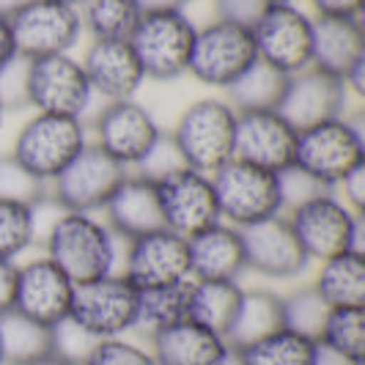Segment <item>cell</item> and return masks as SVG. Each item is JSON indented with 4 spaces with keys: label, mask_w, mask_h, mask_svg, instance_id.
Here are the masks:
<instances>
[{
    "label": "cell",
    "mask_w": 365,
    "mask_h": 365,
    "mask_svg": "<svg viewBox=\"0 0 365 365\" xmlns=\"http://www.w3.org/2000/svg\"><path fill=\"white\" fill-rule=\"evenodd\" d=\"M41 242L47 250L44 256L74 286L115 274L124 250V242L110 231L105 220L80 212H63Z\"/></svg>",
    "instance_id": "1"
},
{
    "label": "cell",
    "mask_w": 365,
    "mask_h": 365,
    "mask_svg": "<svg viewBox=\"0 0 365 365\" xmlns=\"http://www.w3.org/2000/svg\"><path fill=\"white\" fill-rule=\"evenodd\" d=\"M365 163V135L360 115H341L297 132L294 165L327 190Z\"/></svg>",
    "instance_id": "2"
},
{
    "label": "cell",
    "mask_w": 365,
    "mask_h": 365,
    "mask_svg": "<svg viewBox=\"0 0 365 365\" xmlns=\"http://www.w3.org/2000/svg\"><path fill=\"white\" fill-rule=\"evenodd\" d=\"M292 231L308 261H327L349 250H363V215L351 212L335 195V190H324L311 201L286 212Z\"/></svg>",
    "instance_id": "3"
},
{
    "label": "cell",
    "mask_w": 365,
    "mask_h": 365,
    "mask_svg": "<svg viewBox=\"0 0 365 365\" xmlns=\"http://www.w3.org/2000/svg\"><path fill=\"white\" fill-rule=\"evenodd\" d=\"M88 143V124L83 118L34 113L19 127L11 154L38 182L50 184Z\"/></svg>",
    "instance_id": "4"
},
{
    "label": "cell",
    "mask_w": 365,
    "mask_h": 365,
    "mask_svg": "<svg viewBox=\"0 0 365 365\" xmlns=\"http://www.w3.org/2000/svg\"><path fill=\"white\" fill-rule=\"evenodd\" d=\"M184 163L192 170L215 173L234 160L237 110L220 96H206L184 110L170 129Z\"/></svg>",
    "instance_id": "5"
},
{
    "label": "cell",
    "mask_w": 365,
    "mask_h": 365,
    "mask_svg": "<svg viewBox=\"0 0 365 365\" xmlns=\"http://www.w3.org/2000/svg\"><path fill=\"white\" fill-rule=\"evenodd\" d=\"M198 25L184 11H151L143 14L132 31L129 44L138 55L146 80L170 83L190 69V53Z\"/></svg>",
    "instance_id": "6"
},
{
    "label": "cell",
    "mask_w": 365,
    "mask_h": 365,
    "mask_svg": "<svg viewBox=\"0 0 365 365\" xmlns=\"http://www.w3.org/2000/svg\"><path fill=\"white\" fill-rule=\"evenodd\" d=\"M212 187L220 220L234 228H247L261 220L283 215L277 173L258 165L231 160L212 173Z\"/></svg>",
    "instance_id": "7"
},
{
    "label": "cell",
    "mask_w": 365,
    "mask_h": 365,
    "mask_svg": "<svg viewBox=\"0 0 365 365\" xmlns=\"http://www.w3.org/2000/svg\"><path fill=\"white\" fill-rule=\"evenodd\" d=\"M258 61L253 31L225 19H212L195 31L190 69L201 86L225 91Z\"/></svg>",
    "instance_id": "8"
},
{
    "label": "cell",
    "mask_w": 365,
    "mask_h": 365,
    "mask_svg": "<svg viewBox=\"0 0 365 365\" xmlns=\"http://www.w3.org/2000/svg\"><path fill=\"white\" fill-rule=\"evenodd\" d=\"M138 302L140 292L121 272L74 286L69 319L77 322L96 341L124 338L138 329Z\"/></svg>",
    "instance_id": "9"
},
{
    "label": "cell",
    "mask_w": 365,
    "mask_h": 365,
    "mask_svg": "<svg viewBox=\"0 0 365 365\" xmlns=\"http://www.w3.org/2000/svg\"><path fill=\"white\" fill-rule=\"evenodd\" d=\"M250 31L258 61L286 77L311 69L313 17L299 9V3H269Z\"/></svg>",
    "instance_id": "10"
},
{
    "label": "cell",
    "mask_w": 365,
    "mask_h": 365,
    "mask_svg": "<svg viewBox=\"0 0 365 365\" xmlns=\"http://www.w3.org/2000/svg\"><path fill=\"white\" fill-rule=\"evenodd\" d=\"M25 96L28 108L36 113H55L83 118L93 105V91L83 63L72 55H47L28 61L25 72Z\"/></svg>",
    "instance_id": "11"
},
{
    "label": "cell",
    "mask_w": 365,
    "mask_h": 365,
    "mask_svg": "<svg viewBox=\"0 0 365 365\" xmlns=\"http://www.w3.org/2000/svg\"><path fill=\"white\" fill-rule=\"evenodd\" d=\"M9 22L17 55L25 61L72 53L83 36L77 6L58 0H31Z\"/></svg>",
    "instance_id": "12"
},
{
    "label": "cell",
    "mask_w": 365,
    "mask_h": 365,
    "mask_svg": "<svg viewBox=\"0 0 365 365\" xmlns=\"http://www.w3.org/2000/svg\"><path fill=\"white\" fill-rule=\"evenodd\" d=\"M93 146H99L124 168H138L151 146L157 143L163 127L151 115V110L135 99L105 102L91 118Z\"/></svg>",
    "instance_id": "13"
},
{
    "label": "cell",
    "mask_w": 365,
    "mask_h": 365,
    "mask_svg": "<svg viewBox=\"0 0 365 365\" xmlns=\"http://www.w3.org/2000/svg\"><path fill=\"white\" fill-rule=\"evenodd\" d=\"M129 170L118 165L113 157H108L99 146L83 148L61 176H55L47 184L50 195L61 203L66 212H80V215H96L105 209L110 195Z\"/></svg>",
    "instance_id": "14"
},
{
    "label": "cell",
    "mask_w": 365,
    "mask_h": 365,
    "mask_svg": "<svg viewBox=\"0 0 365 365\" xmlns=\"http://www.w3.org/2000/svg\"><path fill=\"white\" fill-rule=\"evenodd\" d=\"M121 274L138 292L190 280L187 239L168 228H157L151 234L129 239L121 250Z\"/></svg>",
    "instance_id": "15"
},
{
    "label": "cell",
    "mask_w": 365,
    "mask_h": 365,
    "mask_svg": "<svg viewBox=\"0 0 365 365\" xmlns=\"http://www.w3.org/2000/svg\"><path fill=\"white\" fill-rule=\"evenodd\" d=\"M239 231L245 245V264L250 272L267 280H297L308 272L311 261L299 247L286 215H274Z\"/></svg>",
    "instance_id": "16"
},
{
    "label": "cell",
    "mask_w": 365,
    "mask_h": 365,
    "mask_svg": "<svg viewBox=\"0 0 365 365\" xmlns=\"http://www.w3.org/2000/svg\"><path fill=\"white\" fill-rule=\"evenodd\" d=\"M72 299L74 283L47 256L17 264V269H14V297H11L14 311L36 319L38 324L53 327L55 322L69 316Z\"/></svg>",
    "instance_id": "17"
},
{
    "label": "cell",
    "mask_w": 365,
    "mask_h": 365,
    "mask_svg": "<svg viewBox=\"0 0 365 365\" xmlns=\"http://www.w3.org/2000/svg\"><path fill=\"white\" fill-rule=\"evenodd\" d=\"M157 192H160L165 228L179 237L190 239L203 228L220 222L217 198H215L209 173L187 168L182 173L157 184Z\"/></svg>",
    "instance_id": "18"
},
{
    "label": "cell",
    "mask_w": 365,
    "mask_h": 365,
    "mask_svg": "<svg viewBox=\"0 0 365 365\" xmlns=\"http://www.w3.org/2000/svg\"><path fill=\"white\" fill-rule=\"evenodd\" d=\"M346 105L349 91L344 80L311 66L305 72H297L289 77L277 113L299 132V129L313 127V124L346 115Z\"/></svg>",
    "instance_id": "19"
},
{
    "label": "cell",
    "mask_w": 365,
    "mask_h": 365,
    "mask_svg": "<svg viewBox=\"0 0 365 365\" xmlns=\"http://www.w3.org/2000/svg\"><path fill=\"white\" fill-rule=\"evenodd\" d=\"M80 63L91 83L93 96L102 102L135 99V93L146 83L143 66L129 38H91Z\"/></svg>",
    "instance_id": "20"
},
{
    "label": "cell",
    "mask_w": 365,
    "mask_h": 365,
    "mask_svg": "<svg viewBox=\"0 0 365 365\" xmlns=\"http://www.w3.org/2000/svg\"><path fill=\"white\" fill-rule=\"evenodd\" d=\"M294 148H297V129L277 110L237 113L234 160L277 173L294 165Z\"/></svg>",
    "instance_id": "21"
},
{
    "label": "cell",
    "mask_w": 365,
    "mask_h": 365,
    "mask_svg": "<svg viewBox=\"0 0 365 365\" xmlns=\"http://www.w3.org/2000/svg\"><path fill=\"white\" fill-rule=\"evenodd\" d=\"M102 212H105L108 228L121 242L165 228L157 184L148 182L140 173H127Z\"/></svg>",
    "instance_id": "22"
},
{
    "label": "cell",
    "mask_w": 365,
    "mask_h": 365,
    "mask_svg": "<svg viewBox=\"0 0 365 365\" xmlns=\"http://www.w3.org/2000/svg\"><path fill=\"white\" fill-rule=\"evenodd\" d=\"M190 280H239L247 272L242 231L228 222H215L187 239Z\"/></svg>",
    "instance_id": "23"
},
{
    "label": "cell",
    "mask_w": 365,
    "mask_h": 365,
    "mask_svg": "<svg viewBox=\"0 0 365 365\" xmlns=\"http://www.w3.org/2000/svg\"><path fill=\"white\" fill-rule=\"evenodd\" d=\"M148 344L157 365H222L234 351L222 335L190 319L148 335Z\"/></svg>",
    "instance_id": "24"
},
{
    "label": "cell",
    "mask_w": 365,
    "mask_h": 365,
    "mask_svg": "<svg viewBox=\"0 0 365 365\" xmlns=\"http://www.w3.org/2000/svg\"><path fill=\"white\" fill-rule=\"evenodd\" d=\"M360 61H365V34L360 17H313V69L344 80L349 69Z\"/></svg>",
    "instance_id": "25"
},
{
    "label": "cell",
    "mask_w": 365,
    "mask_h": 365,
    "mask_svg": "<svg viewBox=\"0 0 365 365\" xmlns=\"http://www.w3.org/2000/svg\"><path fill=\"white\" fill-rule=\"evenodd\" d=\"M311 286L327 308H365V253L349 250L319 261Z\"/></svg>",
    "instance_id": "26"
},
{
    "label": "cell",
    "mask_w": 365,
    "mask_h": 365,
    "mask_svg": "<svg viewBox=\"0 0 365 365\" xmlns=\"http://www.w3.org/2000/svg\"><path fill=\"white\" fill-rule=\"evenodd\" d=\"M277 329H283L280 294L272 289H245L237 316L225 332V341L234 351H239L250 344L264 341L267 335H272Z\"/></svg>",
    "instance_id": "27"
},
{
    "label": "cell",
    "mask_w": 365,
    "mask_h": 365,
    "mask_svg": "<svg viewBox=\"0 0 365 365\" xmlns=\"http://www.w3.org/2000/svg\"><path fill=\"white\" fill-rule=\"evenodd\" d=\"M245 286L239 280H190L187 319L225 338L239 311Z\"/></svg>",
    "instance_id": "28"
},
{
    "label": "cell",
    "mask_w": 365,
    "mask_h": 365,
    "mask_svg": "<svg viewBox=\"0 0 365 365\" xmlns=\"http://www.w3.org/2000/svg\"><path fill=\"white\" fill-rule=\"evenodd\" d=\"M289 77L272 69L269 63L256 61L247 72L225 88V102L237 113H253V110H277Z\"/></svg>",
    "instance_id": "29"
},
{
    "label": "cell",
    "mask_w": 365,
    "mask_h": 365,
    "mask_svg": "<svg viewBox=\"0 0 365 365\" xmlns=\"http://www.w3.org/2000/svg\"><path fill=\"white\" fill-rule=\"evenodd\" d=\"M0 349H3L6 365L44 357L50 354V327L9 308L0 313Z\"/></svg>",
    "instance_id": "30"
},
{
    "label": "cell",
    "mask_w": 365,
    "mask_h": 365,
    "mask_svg": "<svg viewBox=\"0 0 365 365\" xmlns=\"http://www.w3.org/2000/svg\"><path fill=\"white\" fill-rule=\"evenodd\" d=\"M77 11L91 38H129L143 17L135 0H83Z\"/></svg>",
    "instance_id": "31"
},
{
    "label": "cell",
    "mask_w": 365,
    "mask_h": 365,
    "mask_svg": "<svg viewBox=\"0 0 365 365\" xmlns=\"http://www.w3.org/2000/svg\"><path fill=\"white\" fill-rule=\"evenodd\" d=\"M316 341L297 335L292 329H277L264 341L239 349V365H313Z\"/></svg>",
    "instance_id": "32"
},
{
    "label": "cell",
    "mask_w": 365,
    "mask_h": 365,
    "mask_svg": "<svg viewBox=\"0 0 365 365\" xmlns=\"http://www.w3.org/2000/svg\"><path fill=\"white\" fill-rule=\"evenodd\" d=\"M187 313H190V280L163 286V289H148V292H140V302H138V329L154 335L170 324L184 322Z\"/></svg>",
    "instance_id": "33"
},
{
    "label": "cell",
    "mask_w": 365,
    "mask_h": 365,
    "mask_svg": "<svg viewBox=\"0 0 365 365\" xmlns=\"http://www.w3.org/2000/svg\"><path fill=\"white\" fill-rule=\"evenodd\" d=\"M319 346L329 349L351 363H365V311L363 308H329L322 332L316 338Z\"/></svg>",
    "instance_id": "34"
},
{
    "label": "cell",
    "mask_w": 365,
    "mask_h": 365,
    "mask_svg": "<svg viewBox=\"0 0 365 365\" xmlns=\"http://www.w3.org/2000/svg\"><path fill=\"white\" fill-rule=\"evenodd\" d=\"M280 305H283V329H292L297 335H305L313 341L319 338L329 308L311 283L289 294H280Z\"/></svg>",
    "instance_id": "35"
},
{
    "label": "cell",
    "mask_w": 365,
    "mask_h": 365,
    "mask_svg": "<svg viewBox=\"0 0 365 365\" xmlns=\"http://www.w3.org/2000/svg\"><path fill=\"white\" fill-rule=\"evenodd\" d=\"M36 242V228L31 217V206L0 201V258L17 261Z\"/></svg>",
    "instance_id": "36"
},
{
    "label": "cell",
    "mask_w": 365,
    "mask_h": 365,
    "mask_svg": "<svg viewBox=\"0 0 365 365\" xmlns=\"http://www.w3.org/2000/svg\"><path fill=\"white\" fill-rule=\"evenodd\" d=\"M41 195H47V184L38 182L31 170H25L11 151L0 154V201L31 206Z\"/></svg>",
    "instance_id": "37"
},
{
    "label": "cell",
    "mask_w": 365,
    "mask_h": 365,
    "mask_svg": "<svg viewBox=\"0 0 365 365\" xmlns=\"http://www.w3.org/2000/svg\"><path fill=\"white\" fill-rule=\"evenodd\" d=\"M96 338L88 335L77 322H72L69 316L55 322L50 327V354L63 360L69 365H83V360L88 357V351L93 349Z\"/></svg>",
    "instance_id": "38"
},
{
    "label": "cell",
    "mask_w": 365,
    "mask_h": 365,
    "mask_svg": "<svg viewBox=\"0 0 365 365\" xmlns=\"http://www.w3.org/2000/svg\"><path fill=\"white\" fill-rule=\"evenodd\" d=\"M187 170V163H184L182 151L176 146V140H173V135L170 132H160V138H157V143L151 146L146 157H143V163L135 168V173H140V176H146L148 182L160 184L165 179H170V176H176V173H182Z\"/></svg>",
    "instance_id": "39"
},
{
    "label": "cell",
    "mask_w": 365,
    "mask_h": 365,
    "mask_svg": "<svg viewBox=\"0 0 365 365\" xmlns=\"http://www.w3.org/2000/svg\"><path fill=\"white\" fill-rule=\"evenodd\" d=\"M83 365H157L151 351L127 338H105L96 341Z\"/></svg>",
    "instance_id": "40"
},
{
    "label": "cell",
    "mask_w": 365,
    "mask_h": 365,
    "mask_svg": "<svg viewBox=\"0 0 365 365\" xmlns=\"http://www.w3.org/2000/svg\"><path fill=\"white\" fill-rule=\"evenodd\" d=\"M277 187H280V203H283V215L292 212L294 206L311 201L319 192H324L327 187L316 182L313 176H308L302 168L297 165H289L283 170H277Z\"/></svg>",
    "instance_id": "41"
},
{
    "label": "cell",
    "mask_w": 365,
    "mask_h": 365,
    "mask_svg": "<svg viewBox=\"0 0 365 365\" xmlns=\"http://www.w3.org/2000/svg\"><path fill=\"white\" fill-rule=\"evenodd\" d=\"M25 72H28V61L14 58L3 72H0V105L3 110H19L28 108V96H25Z\"/></svg>",
    "instance_id": "42"
},
{
    "label": "cell",
    "mask_w": 365,
    "mask_h": 365,
    "mask_svg": "<svg viewBox=\"0 0 365 365\" xmlns=\"http://www.w3.org/2000/svg\"><path fill=\"white\" fill-rule=\"evenodd\" d=\"M267 6H269L267 0H215L217 19L234 22V25H242V28H253Z\"/></svg>",
    "instance_id": "43"
},
{
    "label": "cell",
    "mask_w": 365,
    "mask_h": 365,
    "mask_svg": "<svg viewBox=\"0 0 365 365\" xmlns=\"http://www.w3.org/2000/svg\"><path fill=\"white\" fill-rule=\"evenodd\" d=\"M335 190H338L335 195L346 203L351 212L363 215V209H365V163L357 165L351 173H346V176L338 182Z\"/></svg>",
    "instance_id": "44"
},
{
    "label": "cell",
    "mask_w": 365,
    "mask_h": 365,
    "mask_svg": "<svg viewBox=\"0 0 365 365\" xmlns=\"http://www.w3.org/2000/svg\"><path fill=\"white\" fill-rule=\"evenodd\" d=\"M316 17H360L363 0H308Z\"/></svg>",
    "instance_id": "45"
},
{
    "label": "cell",
    "mask_w": 365,
    "mask_h": 365,
    "mask_svg": "<svg viewBox=\"0 0 365 365\" xmlns=\"http://www.w3.org/2000/svg\"><path fill=\"white\" fill-rule=\"evenodd\" d=\"M14 269H17V261H3V258H0V313L11 308V297H14Z\"/></svg>",
    "instance_id": "46"
},
{
    "label": "cell",
    "mask_w": 365,
    "mask_h": 365,
    "mask_svg": "<svg viewBox=\"0 0 365 365\" xmlns=\"http://www.w3.org/2000/svg\"><path fill=\"white\" fill-rule=\"evenodd\" d=\"M17 58V47H14V36H11V22L9 17H0V72Z\"/></svg>",
    "instance_id": "47"
},
{
    "label": "cell",
    "mask_w": 365,
    "mask_h": 365,
    "mask_svg": "<svg viewBox=\"0 0 365 365\" xmlns=\"http://www.w3.org/2000/svg\"><path fill=\"white\" fill-rule=\"evenodd\" d=\"M140 6L143 14H151V11H184V6L190 0H135Z\"/></svg>",
    "instance_id": "48"
},
{
    "label": "cell",
    "mask_w": 365,
    "mask_h": 365,
    "mask_svg": "<svg viewBox=\"0 0 365 365\" xmlns=\"http://www.w3.org/2000/svg\"><path fill=\"white\" fill-rule=\"evenodd\" d=\"M313 365H360V363H351V360H346V357L329 351V349L316 346V360H313Z\"/></svg>",
    "instance_id": "49"
},
{
    "label": "cell",
    "mask_w": 365,
    "mask_h": 365,
    "mask_svg": "<svg viewBox=\"0 0 365 365\" xmlns=\"http://www.w3.org/2000/svg\"><path fill=\"white\" fill-rule=\"evenodd\" d=\"M31 0H0V17H14L19 9H25Z\"/></svg>",
    "instance_id": "50"
},
{
    "label": "cell",
    "mask_w": 365,
    "mask_h": 365,
    "mask_svg": "<svg viewBox=\"0 0 365 365\" xmlns=\"http://www.w3.org/2000/svg\"><path fill=\"white\" fill-rule=\"evenodd\" d=\"M17 365H69V363L58 360L53 354H44V357H36V360H28V363H17Z\"/></svg>",
    "instance_id": "51"
},
{
    "label": "cell",
    "mask_w": 365,
    "mask_h": 365,
    "mask_svg": "<svg viewBox=\"0 0 365 365\" xmlns=\"http://www.w3.org/2000/svg\"><path fill=\"white\" fill-rule=\"evenodd\" d=\"M222 365H239V357H237V351H231V357H228V360H225V363Z\"/></svg>",
    "instance_id": "52"
},
{
    "label": "cell",
    "mask_w": 365,
    "mask_h": 365,
    "mask_svg": "<svg viewBox=\"0 0 365 365\" xmlns=\"http://www.w3.org/2000/svg\"><path fill=\"white\" fill-rule=\"evenodd\" d=\"M58 3H69V6H80L83 0H58Z\"/></svg>",
    "instance_id": "53"
},
{
    "label": "cell",
    "mask_w": 365,
    "mask_h": 365,
    "mask_svg": "<svg viewBox=\"0 0 365 365\" xmlns=\"http://www.w3.org/2000/svg\"><path fill=\"white\" fill-rule=\"evenodd\" d=\"M267 3H299V0H267Z\"/></svg>",
    "instance_id": "54"
},
{
    "label": "cell",
    "mask_w": 365,
    "mask_h": 365,
    "mask_svg": "<svg viewBox=\"0 0 365 365\" xmlns=\"http://www.w3.org/2000/svg\"><path fill=\"white\" fill-rule=\"evenodd\" d=\"M3 115H6V110H3V105H0V127H3Z\"/></svg>",
    "instance_id": "55"
},
{
    "label": "cell",
    "mask_w": 365,
    "mask_h": 365,
    "mask_svg": "<svg viewBox=\"0 0 365 365\" xmlns=\"http://www.w3.org/2000/svg\"><path fill=\"white\" fill-rule=\"evenodd\" d=\"M0 365H6V360H3V349H0Z\"/></svg>",
    "instance_id": "56"
}]
</instances>
